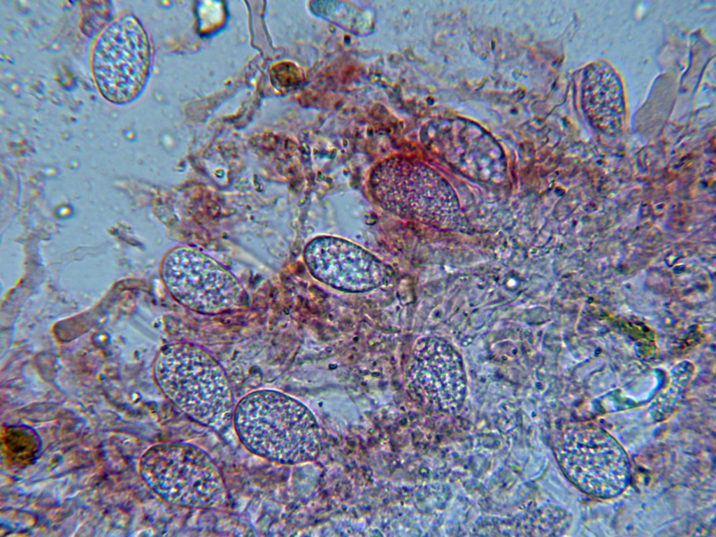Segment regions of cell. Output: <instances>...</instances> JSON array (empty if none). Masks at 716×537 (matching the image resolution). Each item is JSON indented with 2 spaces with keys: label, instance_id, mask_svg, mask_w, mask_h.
<instances>
[{
  "label": "cell",
  "instance_id": "5",
  "mask_svg": "<svg viewBox=\"0 0 716 537\" xmlns=\"http://www.w3.org/2000/svg\"><path fill=\"white\" fill-rule=\"evenodd\" d=\"M159 272L170 296L192 312L220 315L248 303V294L238 278L196 249L180 246L170 250L161 262Z\"/></svg>",
  "mask_w": 716,
  "mask_h": 537
},
{
  "label": "cell",
  "instance_id": "3",
  "mask_svg": "<svg viewBox=\"0 0 716 537\" xmlns=\"http://www.w3.org/2000/svg\"><path fill=\"white\" fill-rule=\"evenodd\" d=\"M139 473L152 492L175 507L210 510L227 502L220 468L207 451L192 443L152 445L140 459Z\"/></svg>",
  "mask_w": 716,
  "mask_h": 537
},
{
  "label": "cell",
  "instance_id": "8",
  "mask_svg": "<svg viewBox=\"0 0 716 537\" xmlns=\"http://www.w3.org/2000/svg\"><path fill=\"white\" fill-rule=\"evenodd\" d=\"M304 260L315 278L345 292L373 290L385 284L389 274L387 266L375 255L335 237L312 240L305 248Z\"/></svg>",
  "mask_w": 716,
  "mask_h": 537
},
{
  "label": "cell",
  "instance_id": "6",
  "mask_svg": "<svg viewBox=\"0 0 716 537\" xmlns=\"http://www.w3.org/2000/svg\"><path fill=\"white\" fill-rule=\"evenodd\" d=\"M150 63L149 41L138 20L122 13L102 29L94 46L91 66L96 85L108 101L122 105L143 90Z\"/></svg>",
  "mask_w": 716,
  "mask_h": 537
},
{
  "label": "cell",
  "instance_id": "4",
  "mask_svg": "<svg viewBox=\"0 0 716 537\" xmlns=\"http://www.w3.org/2000/svg\"><path fill=\"white\" fill-rule=\"evenodd\" d=\"M555 454L563 473L582 492L610 499L629 485V458L621 444L603 429L589 423L565 428L555 443Z\"/></svg>",
  "mask_w": 716,
  "mask_h": 537
},
{
  "label": "cell",
  "instance_id": "7",
  "mask_svg": "<svg viewBox=\"0 0 716 537\" xmlns=\"http://www.w3.org/2000/svg\"><path fill=\"white\" fill-rule=\"evenodd\" d=\"M410 397L433 411L457 413L466 395V376L461 357L445 340L420 339L409 355L404 373Z\"/></svg>",
  "mask_w": 716,
  "mask_h": 537
},
{
  "label": "cell",
  "instance_id": "1",
  "mask_svg": "<svg viewBox=\"0 0 716 537\" xmlns=\"http://www.w3.org/2000/svg\"><path fill=\"white\" fill-rule=\"evenodd\" d=\"M152 373L162 395L187 419L226 443L238 442L233 427L236 403L232 387L208 351L189 342L169 343L155 355Z\"/></svg>",
  "mask_w": 716,
  "mask_h": 537
},
{
  "label": "cell",
  "instance_id": "2",
  "mask_svg": "<svg viewBox=\"0 0 716 537\" xmlns=\"http://www.w3.org/2000/svg\"><path fill=\"white\" fill-rule=\"evenodd\" d=\"M233 427L245 449L277 464L310 461L321 448L313 413L298 399L275 389H258L242 397L236 403Z\"/></svg>",
  "mask_w": 716,
  "mask_h": 537
}]
</instances>
